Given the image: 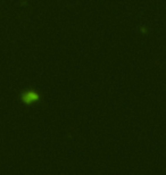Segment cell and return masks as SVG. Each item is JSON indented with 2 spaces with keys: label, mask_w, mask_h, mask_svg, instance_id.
Listing matches in <instances>:
<instances>
[{
  "label": "cell",
  "mask_w": 166,
  "mask_h": 175,
  "mask_svg": "<svg viewBox=\"0 0 166 175\" xmlns=\"http://www.w3.org/2000/svg\"><path fill=\"white\" fill-rule=\"evenodd\" d=\"M38 98H39L38 95L34 93V92H28V93H26L25 96H23V99H24L25 102H32V101H35Z\"/></svg>",
  "instance_id": "6da1fadb"
}]
</instances>
